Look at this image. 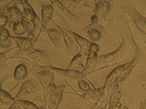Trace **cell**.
<instances>
[{
	"mask_svg": "<svg viewBox=\"0 0 146 109\" xmlns=\"http://www.w3.org/2000/svg\"><path fill=\"white\" fill-rule=\"evenodd\" d=\"M33 76L36 78L40 84L43 92V104L46 105L47 100L48 94V88L51 83H53L54 80V72L47 69H41L37 72H35Z\"/></svg>",
	"mask_w": 146,
	"mask_h": 109,
	"instance_id": "cell-1",
	"label": "cell"
},
{
	"mask_svg": "<svg viewBox=\"0 0 146 109\" xmlns=\"http://www.w3.org/2000/svg\"><path fill=\"white\" fill-rule=\"evenodd\" d=\"M38 68L39 69H47L51 70L58 74H61L67 77L76 80L77 81L85 79L88 75V72L87 71H82L78 69H69L67 68L63 69L54 67L50 65L39 66Z\"/></svg>",
	"mask_w": 146,
	"mask_h": 109,
	"instance_id": "cell-2",
	"label": "cell"
},
{
	"mask_svg": "<svg viewBox=\"0 0 146 109\" xmlns=\"http://www.w3.org/2000/svg\"><path fill=\"white\" fill-rule=\"evenodd\" d=\"M42 90L40 84L35 77H31L24 81L20 86L17 93L14 97L15 100L19 99L23 95Z\"/></svg>",
	"mask_w": 146,
	"mask_h": 109,
	"instance_id": "cell-3",
	"label": "cell"
},
{
	"mask_svg": "<svg viewBox=\"0 0 146 109\" xmlns=\"http://www.w3.org/2000/svg\"><path fill=\"white\" fill-rule=\"evenodd\" d=\"M65 88L64 84H61L57 86L55 91L49 93L46 105L48 109H58Z\"/></svg>",
	"mask_w": 146,
	"mask_h": 109,
	"instance_id": "cell-4",
	"label": "cell"
},
{
	"mask_svg": "<svg viewBox=\"0 0 146 109\" xmlns=\"http://www.w3.org/2000/svg\"><path fill=\"white\" fill-rule=\"evenodd\" d=\"M53 22L62 33L63 40L66 47L67 55L70 57L75 56L76 54L78 51V48L75 41L69 33H67L65 30H63L54 21H53Z\"/></svg>",
	"mask_w": 146,
	"mask_h": 109,
	"instance_id": "cell-5",
	"label": "cell"
},
{
	"mask_svg": "<svg viewBox=\"0 0 146 109\" xmlns=\"http://www.w3.org/2000/svg\"><path fill=\"white\" fill-rule=\"evenodd\" d=\"M54 11V7L52 5H42L41 9V25L38 34L34 40L36 41L38 37L43 31L46 30V27L49 20L51 19Z\"/></svg>",
	"mask_w": 146,
	"mask_h": 109,
	"instance_id": "cell-6",
	"label": "cell"
},
{
	"mask_svg": "<svg viewBox=\"0 0 146 109\" xmlns=\"http://www.w3.org/2000/svg\"><path fill=\"white\" fill-rule=\"evenodd\" d=\"M10 38L14 42L20 51L28 52L33 48V41L28 37L11 36Z\"/></svg>",
	"mask_w": 146,
	"mask_h": 109,
	"instance_id": "cell-7",
	"label": "cell"
},
{
	"mask_svg": "<svg viewBox=\"0 0 146 109\" xmlns=\"http://www.w3.org/2000/svg\"><path fill=\"white\" fill-rule=\"evenodd\" d=\"M106 89L102 87L92 89L91 90L87 92H84L80 96L84 99L90 100L95 101L96 103H99L104 94Z\"/></svg>",
	"mask_w": 146,
	"mask_h": 109,
	"instance_id": "cell-8",
	"label": "cell"
},
{
	"mask_svg": "<svg viewBox=\"0 0 146 109\" xmlns=\"http://www.w3.org/2000/svg\"><path fill=\"white\" fill-rule=\"evenodd\" d=\"M25 56L42 64L49 63V57L46 54L42 51L35 49H31L25 53Z\"/></svg>",
	"mask_w": 146,
	"mask_h": 109,
	"instance_id": "cell-9",
	"label": "cell"
},
{
	"mask_svg": "<svg viewBox=\"0 0 146 109\" xmlns=\"http://www.w3.org/2000/svg\"><path fill=\"white\" fill-rule=\"evenodd\" d=\"M65 31L71 36L76 44H77L80 48L85 52H88L91 43L90 41L78 34L73 32L70 29L68 28L65 29Z\"/></svg>",
	"mask_w": 146,
	"mask_h": 109,
	"instance_id": "cell-10",
	"label": "cell"
},
{
	"mask_svg": "<svg viewBox=\"0 0 146 109\" xmlns=\"http://www.w3.org/2000/svg\"><path fill=\"white\" fill-rule=\"evenodd\" d=\"M52 5L55 7L59 12L67 17L71 20H76L78 19V17L72 13L64 5H63L60 1H51Z\"/></svg>",
	"mask_w": 146,
	"mask_h": 109,
	"instance_id": "cell-11",
	"label": "cell"
},
{
	"mask_svg": "<svg viewBox=\"0 0 146 109\" xmlns=\"http://www.w3.org/2000/svg\"><path fill=\"white\" fill-rule=\"evenodd\" d=\"M46 30L49 39L54 46L58 48L61 47L63 36L60 30L54 28H46Z\"/></svg>",
	"mask_w": 146,
	"mask_h": 109,
	"instance_id": "cell-12",
	"label": "cell"
},
{
	"mask_svg": "<svg viewBox=\"0 0 146 109\" xmlns=\"http://www.w3.org/2000/svg\"><path fill=\"white\" fill-rule=\"evenodd\" d=\"M5 16L8 22L15 23L21 21L22 13L20 10L16 7H11L7 9Z\"/></svg>",
	"mask_w": 146,
	"mask_h": 109,
	"instance_id": "cell-13",
	"label": "cell"
},
{
	"mask_svg": "<svg viewBox=\"0 0 146 109\" xmlns=\"http://www.w3.org/2000/svg\"><path fill=\"white\" fill-rule=\"evenodd\" d=\"M122 98V93L120 91L113 90L111 92L108 100L107 109H118Z\"/></svg>",
	"mask_w": 146,
	"mask_h": 109,
	"instance_id": "cell-14",
	"label": "cell"
},
{
	"mask_svg": "<svg viewBox=\"0 0 146 109\" xmlns=\"http://www.w3.org/2000/svg\"><path fill=\"white\" fill-rule=\"evenodd\" d=\"M125 65H119L114 69L112 71L109 73V75L106 78L103 87L107 89L108 86L111 85V84H112V83L114 81V80L117 78L118 75L122 72L121 71H123V70Z\"/></svg>",
	"mask_w": 146,
	"mask_h": 109,
	"instance_id": "cell-15",
	"label": "cell"
},
{
	"mask_svg": "<svg viewBox=\"0 0 146 109\" xmlns=\"http://www.w3.org/2000/svg\"><path fill=\"white\" fill-rule=\"evenodd\" d=\"M109 1H99L96 6L95 11L96 16L99 18L104 17L108 12L109 10Z\"/></svg>",
	"mask_w": 146,
	"mask_h": 109,
	"instance_id": "cell-16",
	"label": "cell"
},
{
	"mask_svg": "<svg viewBox=\"0 0 146 109\" xmlns=\"http://www.w3.org/2000/svg\"><path fill=\"white\" fill-rule=\"evenodd\" d=\"M28 70L24 64H19L15 68L13 73L14 78L17 81L23 80L27 75Z\"/></svg>",
	"mask_w": 146,
	"mask_h": 109,
	"instance_id": "cell-17",
	"label": "cell"
},
{
	"mask_svg": "<svg viewBox=\"0 0 146 109\" xmlns=\"http://www.w3.org/2000/svg\"><path fill=\"white\" fill-rule=\"evenodd\" d=\"M36 14L32 7H25L24 10L22 13V21L26 23L34 22Z\"/></svg>",
	"mask_w": 146,
	"mask_h": 109,
	"instance_id": "cell-18",
	"label": "cell"
},
{
	"mask_svg": "<svg viewBox=\"0 0 146 109\" xmlns=\"http://www.w3.org/2000/svg\"><path fill=\"white\" fill-rule=\"evenodd\" d=\"M135 65V60L132 61L129 65V66L126 67L124 70L119 75H118L117 78L114 80V81L112 83V84H115L117 83L122 81L124 80L127 76L129 74L130 72L132 70Z\"/></svg>",
	"mask_w": 146,
	"mask_h": 109,
	"instance_id": "cell-19",
	"label": "cell"
},
{
	"mask_svg": "<svg viewBox=\"0 0 146 109\" xmlns=\"http://www.w3.org/2000/svg\"><path fill=\"white\" fill-rule=\"evenodd\" d=\"M16 100L8 92H7L4 89H1L0 93V102L1 105L11 104Z\"/></svg>",
	"mask_w": 146,
	"mask_h": 109,
	"instance_id": "cell-20",
	"label": "cell"
},
{
	"mask_svg": "<svg viewBox=\"0 0 146 109\" xmlns=\"http://www.w3.org/2000/svg\"><path fill=\"white\" fill-rule=\"evenodd\" d=\"M15 102L20 109H40L35 103L26 100L19 99Z\"/></svg>",
	"mask_w": 146,
	"mask_h": 109,
	"instance_id": "cell-21",
	"label": "cell"
},
{
	"mask_svg": "<svg viewBox=\"0 0 146 109\" xmlns=\"http://www.w3.org/2000/svg\"><path fill=\"white\" fill-rule=\"evenodd\" d=\"M119 54V51L118 50L108 54L101 56L97 59V63H106V62L113 61L117 58V57H118Z\"/></svg>",
	"mask_w": 146,
	"mask_h": 109,
	"instance_id": "cell-22",
	"label": "cell"
},
{
	"mask_svg": "<svg viewBox=\"0 0 146 109\" xmlns=\"http://www.w3.org/2000/svg\"><path fill=\"white\" fill-rule=\"evenodd\" d=\"M133 21L135 22L137 27L140 30L146 34V20L139 15L133 16Z\"/></svg>",
	"mask_w": 146,
	"mask_h": 109,
	"instance_id": "cell-23",
	"label": "cell"
},
{
	"mask_svg": "<svg viewBox=\"0 0 146 109\" xmlns=\"http://www.w3.org/2000/svg\"><path fill=\"white\" fill-rule=\"evenodd\" d=\"M98 49H99V46L97 44L94 42H91L88 52L86 61H90L97 58V56L96 53Z\"/></svg>",
	"mask_w": 146,
	"mask_h": 109,
	"instance_id": "cell-24",
	"label": "cell"
},
{
	"mask_svg": "<svg viewBox=\"0 0 146 109\" xmlns=\"http://www.w3.org/2000/svg\"><path fill=\"white\" fill-rule=\"evenodd\" d=\"M13 30L15 34L18 35H22L27 30L26 24L23 21L15 23L13 25Z\"/></svg>",
	"mask_w": 146,
	"mask_h": 109,
	"instance_id": "cell-25",
	"label": "cell"
},
{
	"mask_svg": "<svg viewBox=\"0 0 146 109\" xmlns=\"http://www.w3.org/2000/svg\"><path fill=\"white\" fill-rule=\"evenodd\" d=\"M82 58V55L80 53L76 54L73 56L70 64L67 67V69H76L79 65L81 63V60Z\"/></svg>",
	"mask_w": 146,
	"mask_h": 109,
	"instance_id": "cell-26",
	"label": "cell"
},
{
	"mask_svg": "<svg viewBox=\"0 0 146 109\" xmlns=\"http://www.w3.org/2000/svg\"><path fill=\"white\" fill-rule=\"evenodd\" d=\"M87 34L90 39L93 41H96L100 38L101 33L98 30L95 28H92L87 31Z\"/></svg>",
	"mask_w": 146,
	"mask_h": 109,
	"instance_id": "cell-27",
	"label": "cell"
},
{
	"mask_svg": "<svg viewBox=\"0 0 146 109\" xmlns=\"http://www.w3.org/2000/svg\"><path fill=\"white\" fill-rule=\"evenodd\" d=\"M78 85L79 89L84 92H87L92 89L88 82L83 79L78 81Z\"/></svg>",
	"mask_w": 146,
	"mask_h": 109,
	"instance_id": "cell-28",
	"label": "cell"
},
{
	"mask_svg": "<svg viewBox=\"0 0 146 109\" xmlns=\"http://www.w3.org/2000/svg\"><path fill=\"white\" fill-rule=\"evenodd\" d=\"M0 31V41L5 40L10 38L9 32L7 29L4 28H1Z\"/></svg>",
	"mask_w": 146,
	"mask_h": 109,
	"instance_id": "cell-29",
	"label": "cell"
},
{
	"mask_svg": "<svg viewBox=\"0 0 146 109\" xmlns=\"http://www.w3.org/2000/svg\"><path fill=\"white\" fill-rule=\"evenodd\" d=\"M12 43V40L10 38L5 40L0 41V46L2 48H8L11 46Z\"/></svg>",
	"mask_w": 146,
	"mask_h": 109,
	"instance_id": "cell-30",
	"label": "cell"
},
{
	"mask_svg": "<svg viewBox=\"0 0 146 109\" xmlns=\"http://www.w3.org/2000/svg\"><path fill=\"white\" fill-rule=\"evenodd\" d=\"M26 28L27 30L29 32H32L35 31L36 28V25L35 23L34 22H30L26 23Z\"/></svg>",
	"mask_w": 146,
	"mask_h": 109,
	"instance_id": "cell-31",
	"label": "cell"
},
{
	"mask_svg": "<svg viewBox=\"0 0 146 109\" xmlns=\"http://www.w3.org/2000/svg\"><path fill=\"white\" fill-rule=\"evenodd\" d=\"M7 18L5 15H1L0 16V26L1 28H4L7 23Z\"/></svg>",
	"mask_w": 146,
	"mask_h": 109,
	"instance_id": "cell-32",
	"label": "cell"
},
{
	"mask_svg": "<svg viewBox=\"0 0 146 109\" xmlns=\"http://www.w3.org/2000/svg\"><path fill=\"white\" fill-rule=\"evenodd\" d=\"M57 86L54 83H51L48 88V94L55 91V89L57 88Z\"/></svg>",
	"mask_w": 146,
	"mask_h": 109,
	"instance_id": "cell-33",
	"label": "cell"
},
{
	"mask_svg": "<svg viewBox=\"0 0 146 109\" xmlns=\"http://www.w3.org/2000/svg\"><path fill=\"white\" fill-rule=\"evenodd\" d=\"M140 105L138 109H146V99L140 100Z\"/></svg>",
	"mask_w": 146,
	"mask_h": 109,
	"instance_id": "cell-34",
	"label": "cell"
},
{
	"mask_svg": "<svg viewBox=\"0 0 146 109\" xmlns=\"http://www.w3.org/2000/svg\"><path fill=\"white\" fill-rule=\"evenodd\" d=\"M11 1H0V5L1 6L5 8L7 7L8 6V5L10 4V2Z\"/></svg>",
	"mask_w": 146,
	"mask_h": 109,
	"instance_id": "cell-35",
	"label": "cell"
},
{
	"mask_svg": "<svg viewBox=\"0 0 146 109\" xmlns=\"http://www.w3.org/2000/svg\"><path fill=\"white\" fill-rule=\"evenodd\" d=\"M8 109H20L19 108L17 105L16 104L15 101L13 103L11 104V105Z\"/></svg>",
	"mask_w": 146,
	"mask_h": 109,
	"instance_id": "cell-36",
	"label": "cell"
},
{
	"mask_svg": "<svg viewBox=\"0 0 146 109\" xmlns=\"http://www.w3.org/2000/svg\"><path fill=\"white\" fill-rule=\"evenodd\" d=\"M98 17L96 15H94L90 17V20L92 23L96 22L98 21Z\"/></svg>",
	"mask_w": 146,
	"mask_h": 109,
	"instance_id": "cell-37",
	"label": "cell"
},
{
	"mask_svg": "<svg viewBox=\"0 0 146 109\" xmlns=\"http://www.w3.org/2000/svg\"><path fill=\"white\" fill-rule=\"evenodd\" d=\"M27 36L29 39H32L35 37V35L32 32H29L28 33V35H27Z\"/></svg>",
	"mask_w": 146,
	"mask_h": 109,
	"instance_id": "cell-38",
	"label": "cell"
},
{
	"mask_svg": "<svg viewBox=\"0 0 146 109\" xmlns=\"http://www.w3.org/2000/svg\"><path fill=\"white\" fill-rule=\"evenodd\" d=\"M108 104V101L106 102V103L104 105L102 106V107L99 108V109H107Z\"/></svg>",
	"mask_w": 146,
	"mask_h": 109,
	"instance_id": "cell-39",
	"label": "cell"
}]
</instances>
